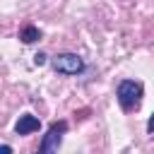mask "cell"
Segmentation results:
<instances>
[{
	"instance_id": "obj_6",
	"label": "cell",
	"mask_w": 154,
	"mask_h": 154,
	"mask_svg": "<svg viewBox=\"0 0 154 154\" xmlns=\"http://www.w3.org/2000/svg\"><path fill=\"white\" fill-rule=\"evenodd\" d=\"M147 132L149 135H154V113L149 116V120H147Z\"/></svg>"
},
{
	"instance_id": "obj_1",
	"label": "cell",
	"mask_w": 154,
	"mask_h": 154,
	"mask_svg": "<svg viewBox=\"0 0 154 154\" xmlns=\"http://www.w3.org/2000/svg\"><path fill=\"white\" fill-rule=\"evenodd\" d=\"M116 96H118V103L123 111H135L142 101V84L135 79H123L116 89Z\"/></svg>"
},
{
	"instance_id": "obj_7",
	"label": "cell",
	"mask_w": 154,
	"mask_h": 154,
	"mask_svg": "<svg viewBox=\"0 0 154 154\" xmlns=\"http://www.w3.org/2000/svg\"><path fill=\"white\" fill-rule=\"evenodd\" d=\"M34 63H36V65H43V63H46V55H43V53H36V55H34Z\"/></svg>"
},
{
	"instance_id": "obj_3",
	"label": "cell",
	"mask_w": 154,
	"mask_h": 154,
	"mask_svg": "<svg viewBox=\"0 0 154 154\" xmlns=\"http://www.w3.org/2000/svg\"><path fill=\"white\" fill-rule=\"evenodd\" d=\"M51 65L60 75H79L84 70V63L77 53H58V55L51 58Z\"/></svg>"
},
{
	"instance_id": "obj_2",
	"label": "cell",
	"mask_w": 154,
	"mask_h": 154,
	"mask_svg": "<svg viewBox=\"0 0 154 154\" xmlns=\"http://www.w3.org/2000/svg\"><path fill=\"white\" fill-rule=\"evenodd\" d=\"M67 120H55L51 128H48V132L43 135V140H41V144H38V152L41 154H51V152H58V147L63 144V135L67 132Z\"/></svg>"
},
{
	"instance_id": "obj_4",
	"label": "cell",
	"mask_w": 154,
	"mask_h": 154,
	"mask_svg": "<svg viewBox=\"0 0 154 154\" xmlns=\"http://www.w3.org/2000/svg\"><path fill=\"white\" fill-rule=\"evenodd\" d=\"M41 128V120L36 118V116H31V113H24V116H19V120H17V125H14V132L17 135H31V132H36Z\"/></svg>"
},
{
	"instance_id": "obj_5",
	"label": "cell",
	"mask_w": 154,
	"mask_h": 154,
	"mask_svg": "<svg viewBox=\"0 0 154 154\" xmlns=\"http://www.w3.org/2000/svg\"><path fill=\"white\" fill-rule=\"evenodd\" d=\"M19 38H22V43H34V41L41 38V31H38L34 24H26V26L19 31Z\"/></svg>"
}]
</instances>
